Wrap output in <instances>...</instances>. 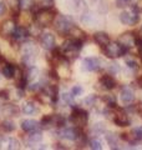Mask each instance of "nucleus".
I'll return each instance as SVG.
<instances>
[{"label": "nucleus", "mask_w": 142, "mask_h": 150, "mask_svg": "<svg viewBox=\"0 0 142 150\" xmlns=\"http://www.w3.org/2000/svg\"><path fill=\"white\" fill-rule=\"evenodd\" d=\"M82 46V41L79 39H71V40H66L63 44V51H64V56L70 59H74L79 55L80 50Z\"/></svg>", "instance_id": "obj_1"}, {"label": "nucleus", "mask_w": 142, "mask_h": 150, "mask_svg": "<svg viewBox=\"0 0 142 150\" xmlns=\"http://www.w3.org/2000/svg\"><path fill=\"white\" fill-rule=\"evenodd\" d=\"M55 20V11L50 8L40 9L35 13V23L39 26H47Z\"/></svg>", "instance_id": "obj_2"}, {"label": "nucleus", "mask_w": 142, "mask_h": 150, "mask_svg": "<svg viewBox=\"0 0 142 150\" xmlns=\"http://www.w3.org/2000/svg\"><path fill=\"white\" fill-rule=\"evenodd\" d=\"M127 48L122 46L120 43H107L105 45V55L107 58H111V59H115V58H120L126 53Z\"/></svg>", "instance_id": "obj_3"}, {"label": "nucleus", "mask_w": 142, "mask_h": 150, "mask_svg": "<svg viewBox=\"0 0 142 150\" xmlns=\"http://www.w3.org/2000/svg\"><path fill=\"white\" fill-rule=\"evenodd\" d=\"M22 53V63L31 67L36 59V49L32 43H25L21 48Z\"/></svg>", "instance_id": "obj_4"}, {"label": "nucleus", "mask_w": 142, "mask_h": 150, "mask_svg": "<svg viewBox=\"0 0 142 150\" xmlns=\"http://www.w3.org/2000/svg\"><path fill=\"white\" fill-rule=\"evenodd\" d=\"M140 20L138 10L134 6L130 10H125L120 14V21L125 25H135Z\"/></svg>", "instance_id": "obj_5"}, {"label": "nucleus", "mask_w": 142, "mask_h": 150, "mask_svg": "<svg viewBox=\"0 0 142 150\" xmlns=\"http://www.w3.org/2000/svg\"><path fill=\"white\" fill-rule=\"evenodd\" d=\"M55 29L61 35L69 34L71 31V29H72V23H71L66 16H59L55 20Z\"/></svg>", "instance_id": "obj_6"}, {"label": "nucleus", "mask_w": 142, "mask_h": 150, "mask_svg": "<svg viewBox=\"0 0 142 150\" xmlns=\"http://www.w3.org/2000/svg\"><path fill=\"white\" fill-rule=\"evenodd\" d=\"M87 120H89V114H87V111H85L84 109L76 108L72 114H71V121L77 126H84L87 123Z\"/></svg>", "instance_id": "obj_7"}, {"label": "nucleus", "mask_w": 142, "mask_h": 150, "mask_svg": "<svg viewBox=\"0 0 142 150\" xmlns=\"http://www.w3.org/2000/svg\"><path fill=\"white\" fill-rule=\"evenodd\" d=\"M101 68V60L98 58H86L82 60V70L96 71Z\"/></svg>", "instance_id": "obj_8"}, {"label": "nucleus", "mask_w": 142, "mask_h": 150, "mask_svg": "<svg viewBox=\"0 0 142 150\" xmlns=\"http://www.w3.org/2000/svg\"><path fill=\"white\" fill-rule=\"evenodd\" d=\"M40 43L42 45V48H45L46 50H53L56 45L55 36L51 33H44L40 38Z\"/></svg>", "instance_id": "obj_9"}, {"label": "nucleus", "mask_w": 142, "mask_h": 150, "mask_svg": "<svg viewBox=\"0 0 142 150\" xmlns=\"http://www.w3.org/2000/svg\"><path fill=\"white\" fill-rule=\"evenodd\" d=\"M61 137L67 139V140H71V142H74V140H77L80 137H81V133H80V130L76 129V128H66L64 130H61Z\"/></svg>", "instance_id": "obj_10"}, {"label": "nucleus", "mask_w": 142, "mask_h": 150, "mask_svg": "<svg viewBox=\"0 0 142 150\" xmlns=\"http://www.w3.org/2000/svg\"><path fill=\"white\" fill-rule=\"evenodd\" d=\"M13 38L18 41H21V40H25L27 36H29V31H27L26 28L24 26H15V29L11 33Z\"/></svg>", "instance_id": "obj_11"}, {"label": "nucleus", "mask_w": 142, "mask_h": 150, "mask_svg": "<svg viewBox=\"0 0 142 150\" xmlns=\"http://www.w3.org/2000/svg\"><path fill=\"white\" fill-rule=\"evenodd\" d=\"M120 96H121V101L124 103V104H131V103L134 101V99H135V94L130 88H124L122 89Z\"/></svg>", "instance_id": "obj_12"}, {"label": "nucleus", "mask_w": 142, "mask_h": 150, "mask_svg": "<svg viewBox=\"0 0 142 150\" xmlns=\"http://www.w3.org/2000/svg\"><path fill=\"white\" fill-rule=\"evenodd\" d=\"M136 43V39L135 36L131 34V33H126V34H122L121 38H120V44L125 48H131L134 46Z\"/></svg>", "instance_id": "obj_13"}, {"label": "nucleus", "mask_w": 142, "mask_h": 150, "mask_svg": "<svg viewBox=\"0 0 142 150\" xmlns=\"http://www.w3.org/2000/svg\"><path fill=\"white\" fill-rule=\"evenodd\" d=\"M21 129L25 131H34L39 129V123L31 119H26L21 121Z\"/></svg>", "instance_id": "obj_14"}, {"label": "nucleus", "mask_w": 142, "mask_h": 150, "mask_svg": "<svg viewBox=\"0 0 142 150\" xmlns=\"http://www.w3.org/2000/svg\"><path fill=\"white\" fill-rule=\"evenodd\" d=\"M113 121L118 125V126H129L130 125V119L129 116L124 112H118V114H115L113 116Z\"/></svg>", "instance_id": "obj_15"}, {"label": "nucleus", "mask_w": 142, "mask_h": 150, "mask_svg": "<svg viewBox=\"0 0 142 150\" xmlns=\"http://www.w3.org/2000/svg\"><path fill=\"white\" fill-rule=\"evenodd\" d=\"M93 39L98 45H101V46H105L107 43H110V38H108V35L103 31L96 33V34L93 35Z\"/></svg>", "instance_id": "obj_16"}, {"label": "nucleus", "mask_w": 142, "mask_h": 150, "mask_svg": "<svg viewBox=\"0 0 142 150\" xmlns=\"http://www.w3.org/2000/svg\"><path fill=\"white\" fill-rule=\"evenodd\" d=\"M100 83H101V85L105 88V89H107V90H111V89H113L116 86V83H115V80L110 76V75H105V76H102L101 79H100Z\"/></svg>", "instance_id": "obj_17"}, {"label": "nucleus", "mask_w": 142, "mask_h": 150, "mask_svg": "<svg viewBox=\"0 0 142 150\" xmlns=\"http://www.w3.org/2000/svg\"><path fill=\"white\" fill-rule=\"evenodd\" d=\"M15 70L16 69L13 64H5L3 68V75L6 79H11V78H14V75H15Z\"/></svg>", "instance_id": "obj_18"}, {"label": "nucleus", "mask_w": 142, "mask_h": 150, "mask_svg": "<svg viewBox=\"0 0 142 150\" xmlns=\"http://www.w3.org/2000/svg\"><path fill=\"white\" fill-rule=\"evenodd\" d=\"M35 6V0H19V8L22 10H30Z\"/></svg>", "instance_id": "obj_19"}, {"label": "nucleus", "mask_w": 142, "mask_h": 150, "mask_svg": "<svg viewBox=\"0 0 142 150\" xmlns=\"http://www.w3.org/2000/svg\"><path fill=\"white\" fill-rule=\"evenodd\" d=\"M22 111L25 112V114H27V115H31V114H34V112L36 111V106H35L34 103H31V101L25 103L24 106H22Z\"/></svg>", "instance_id": "obj_20"}, {"label": "nucleus", "mask_w": 142, "mask_h": 150, "mask_svg": "<svg viewBox=\"0 0 142 150\" xmlns=\"http://www.w3.org/2000/svg\"><path fill=\"white\" fill-rule=\"evenodd\" d=\"M106 140H107V143L111 145V148H116V149H117L118 138L116 137L115 134H112V133H108V134H106Z\"/></svg>", "instance_id": "obj_21"}, {"label": "nucleus", "mask_w": 142, "mask_h": 150, "mask_svg": "<svg viewBox=\"0 0 142 150\" xmlns=\"http://www.w3.org/2000/svg\"><path fill=\"white\" fill-rule=\"evenodd\" d=\"M3 130L5 131V133H11V131L15 130V124H14L11 120L3 121Z\"/></svg>", "instance_id": "obj_22"}, {"label": "nucleus", "mask_w": 142, "mask_h": 150, "mask_svg": "<svg viewBox=\"0 0 142 150\" xmlns=\"http://www.w3.org/2000/svg\"><path fill=\"white\" fill-rule=\"evenodd\" d=\"M37 74H39V70L37 68L35 67H31L29 70H27V75H26V80H34V79L37 76Z\"/></svg>", "instance_id": "obj_23"}, {"label": "nucleus", "mask_w": 142, "mask_h": 150, "mask_svg": "<svg viewBox=\"0 0 142 150\" xmlns=\"http://www.w3.org/2000/svg\"><path fill=\"white\" fill-rule=\"evenodd\" d=\"M132 138H134L135 142H141L142 140V128L138 126V128H135L132 130Z\"/></svg>", "instance_id": "obj_24"}, {"label": "nucleus", "mask_w": 142, "mask_h": 150, "mask_svg": "<svg viewBox=\"0 0 142 150\" xmlns=\"http://www.w3.org/2000/svg\"><path fill=\"white\" fill-rule=\"evenodd\" d=\"M90 148L91 149H95V150H100L102 149V144L100 142V139H97V138H93L90 140Z\"/></svg>", "instance_id": "obj_25"}, {"label": "nucleus", "mask_w": 142, "mask_h": 150, "mask_svg": "<svg viewBox=\"0 0 142 150\" xmlns=\"http://www.w3.org/2000/svg\"><path fill=\"white\" fill-rule=\"evenodd\" d=\"M41 139H42V135L40 131H35V133H32L29 137V142L30 143H39V142H41Z\"/></svg>", "instance_id": "obj_26"}, {"label": "nucleus", "mask_w": 142, "mask_h": 150, "mask_svg": "<svg viewBox=\"0 0 142 150\" xmlns=\"http://www.w3.org/2000/svg\"><path fill=\"white\" fill-rule=\"evenodd\" d=\"M14 29H15V24H14L13 21H6L5 24H4V31H5V34H10L14 31Z\"/></svg>", "instance_id": "obj_27"}, {"label": "nucleus", "mask_w": 142, "mask_h": 150, "mask_svg": "<svg viewBox=\"0 0 142 150\" xmlns=\"http://www.w3.org/2000/svg\"><path fill=\"white\" fill-rule=\"evenodd\" d=\"M8 148L9 149H19L20 148V143H19V140L15 139V138H10L9 139V143H8Z\"/></svg>", "instance_id": "obj_28"}, {"label": "nucleus", "mask_w": 142, "mask_h": 150, "mask_svg": "<svg viewBox=\"0 0 142 150\" xmlns=\"http://www.w3.org/2000/svg\"><path fill=\"white\" fill-rule=\"evenodd\" d=\"M4 111H6L9 115H16L18 112H19V109H18L15 105H8L6 109L4 108Z\"/></svg>", "instance_id": "obj_29"}, {"label": "nucleus", "mask_w": 142, "mask_h": 150, "mask_svg": "<svg viewBox=\"0 0 142 150\" xmlns=\"http://www.w3.org/2000/svg\"><path fill=\"white\" fill-rule=\"evenodd\" d=\"M126 64H127V68L131 69L132 71H137L138 70V64H137L136 60H127Z\"/></svg>", "instance_id": "obj_30"}, {"label": "nucleus", "mask_w": 142, "mask_h": 150, "mask_svg": "<svg viewBox=\"0 0 142 150\" xmlns=\"http://www.w3.org/2000/svg\"><path fill=\"white\" fill-rule=\"evenodd\" d=\"M103 100L106 101V104L110 106V108H115V106H116V98H115V96L108 95V96H106Z\"/></svg>", "instance_id": "obj_31"}, {"label": "nucleus", "mask_w": 142, "mask_h": 150, "mask_svg": "<svg viewBox=\"0 0 142 150\" xmlns=\"http://www.w3.org/2000/svg\"><path fill=\"white\" fill-rule=\"evenodd\" d=\"M108 71H110L111 74H116L120 71V67H118L117 63H111L108 64Z\"/></svg>", "instance_id": "obj_32"}, {"label": "nucleus", "mask_w": 142, "mask_h": 150, "mask_svg": "<svg viewBox=\"0 0 142 150\" xmlns=\"http://www.w3.org/2000/svg\"><path fill=\"white\" fill-rule=\"evenodd\" d=\"M72 99H74V95L70 93H65L63 94V100L65 103H67V104H72Z\"/></svg>", "instance_id": "obj_33"}, {"label": "nucleus", "mask_w": 142, "mask_h": 150, "mask_svg": "<svg viewBox=\"0 0 142 150\" xmlns=\"http://www.w3.org/2000/svg\"><path fill=\"white\" fill-rule=\"evenodd\" d=\"M71 94H72L74 96L81 95V94H82V88L80 86V85H75V86L72 88V90H71Z\"/></svg>", "instance_id": "obj_34"}, {"label": "nucleus", "mask_w": 142, "mask_h": 150, "mask_svg": "<svg viewBox=\"0 0 142 150\" xmlns=\"http://www.w3.org/2000/svg\"><path fill=\"white\" fill-rule=\"evenodd\" d=\"M95 100H96V96H95V95H89L87 98H85L84 104H86V105H93Z\"/></svg>", "instance_id": "obj_35"}, {"label": "nucleus", "mask_w": 142, "mask_h": 150, "mask_svg": "<svg viewBox=\"0 0 142 150\" xmlns=\"http://www.w3.org/2000/svg\"><path fill=\"white\" fill-rule=\"evenodd\" d=\"M5 1H6L8 5L13 9V10L19 8V0H5Z\"/></svg>", "instance_id": "obj_36"}, {"label": "nucleus", "mask_w": 142, "mask_h": 150, "mask_svg": "<svg viewBox=\"0 0 142 150\" xmlns=\"http://www.w3.org/2000/svg\"><path fill=\"white\" fill-rule=\"evenodd\" d=\"M131 0H116V5L118 8H125L127 5H130Z\"/></svg>", "instance_id": "obj_37"}, {"label": "nucleus", "mask_w": 142, "mask_h": 150, "mask_svg": "<svg viewBox=\"0 0 142 150\" xmlns=\"http://www.w3.org/2000/svg\"><path fill=\"white\" fill-rule=\"evenodd\" d=\"M40 88H41V84H40V83H35V84H31V85L29 86V90H31V91L39 90Z\"/></svg>", "instance_id": "obj_38"}, {"label": "nucleus", "mask_w": 142, "mask_h": 150, "mask_svg": "<svg viewBox=\"0 0 142 150\" xmlns=\"http://www.w3.org/2000/svg\"><path fill=\"white\" fill-rule=\"evenodd\" d=\"M6 11V6H5V3H3V1H0V16L4 15Z\"/></svg>", "instance_id": "obj_39"}, {"label": "nucleus", "mask_w": 142, "mask_h": 150, "mask_svg": "<svg viewBox=\"0 0 142 150\" xmlns=\"http://www.w3.org/2000/svg\"><path fill=\"white\" fill-rule=\"evenodd\" d=\"M0 98H3V99H8V98H9V93L5 91V90H1V91H0Z\"/></svg>", "instance_id": "obj_40"}, {"label": "nucleus", "mask_w": 142, "mask_h": 150, "mask_svg": "<svg viewBox=\"0 0 142 150\" xmlns=\"http://www.w3.org/2000/svg\"><path fill=\"white\" fill-rule=\"evenodd\" d=\"M138 53H140V55L142 56V40L138 43Z\"/></svg>", "instance_id": "obj_41"}, {"label": "nucleus", "mask_w": 142, "mask_h": 150, "mask_svg": "<svg viewBox=\"0 0 142 150\" xmlns=\"http://www.w3.org/2000/svg\"><path fill=\"white\" fill-rule=\"evenodd\" d=\"M138 36H140V39L142 40V26H141V29L138 30Z\"/></svg>", "instance_id": "obj_42"}, {"label": "nucleus", "mask_w": 142, "mask_h": 150, "mask_svg": "<svg viewBox=\"0 0 142 150\" xmlns=\"http://www.w3.org/2000/svg\"><path fill=\"white\" fill-rule=\"evenodd\" d=\"M138 85H140V88H142V78L138 79Z\"/></svg>", "instance_id": "obj_43"}]
</instances>
